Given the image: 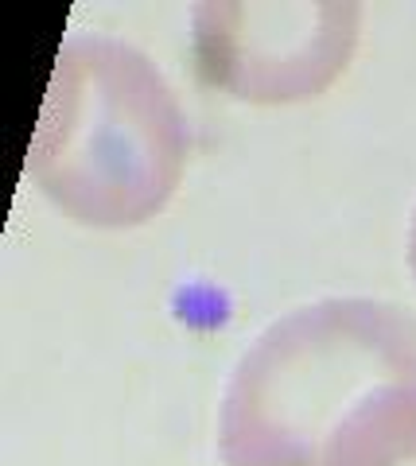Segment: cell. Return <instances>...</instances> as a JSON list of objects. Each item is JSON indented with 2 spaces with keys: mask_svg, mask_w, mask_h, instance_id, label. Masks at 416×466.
<instances>
[{
  "mask_svg": "<svg viewBox=\"0 0 416 466\" xmlns=\"http://www.w3.org/2000/svg\"><path fill=\"white\" fill-rule=\"evenodd\" d=\"M409 268H412V280H416V210H412V226H409Z\"/></svg>",
  "mask_w": 416,
  "mask_h": 466,
  "instance_id": "obj_5",
  "label": "cell"
},
{
  "mask_svg": "<svg viewBox=\"0 0 416 466\" xmlns=\"http://www.w3.org/2000/svg\"><path fill=\"white\" fill-rule=\"evenodd\" d=\"M416 381V319L331 296L269 323L218 400L222 466H320L342 420L378 389Z\"/></svg>",
  "mask_w": 416,
  "mask_h": 466,
  "instance_id": "obj_2",
  "label": "cell"
},
{
  "mask_svg": "<svg viewBox=\"0 0 416 466\" xmlns=\"http://www.w3.org/2000/svg\"><path fill=\"white\" fill-rule=\"evenodd\" d=\"M176 90L133 43L78 32L55 55L27 175L66 218L133 229L160 214L188 167Z\"/></svg>",
  "mask_w": 416,
  "mask_h": 466,
  "instance_id": "obj_1",
  "label": "cell"
},
{
  "mask_svg": "<svg viewBox=\"0 0 416 466\" xmlns=\"http://www.w3.org/2000/svg\"><path fill=\"white\" fill-rule=\"evenodd\" d=\"M320 466H416V381L385 385L358 404Z\"/></svg>",
  "mask_w": 416,
  "mask_h": 466,
  "instance_id": "obj_4",
  "label": "cell"
},
{
  "mask_svg": "<svg viewBox=\"0 0 416 466\" xmlns=\"http://www.w3.org/2000/svg\"><path fill=\"white\" fill-rule=\"evenodd\" d=\"M362 8L350 0H210L191 12L203 86L249 106L323 97L350 66Z\"/></svg>",
  "mask_w": 416,
  "mask_h": 466,
  "instance_id": "obj_3",
  "label": "cell"
}]
</instances>
